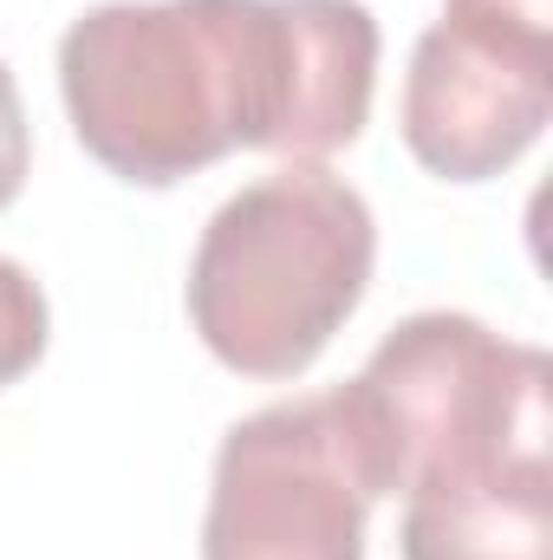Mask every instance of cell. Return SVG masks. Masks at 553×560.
I'll return each mask as SVG.
<instances>
[{
  "instance_id": "cell-7",
  "label": "cell",
  "mask_w": 553,
  "mask_h": 560,
  "mask_svg": "<svg viewBox=\"0 0 553 560\" xmlns=\"http://www.w3.org/2000/svg\"><path fill=\"white\" fill-rule=\"evenodd\" d=\"M46 339H52V306H46L39 280L0 255V392L20 385L46 359Z\"/></svg>"
},
{
  "instance_id": "cell-5",
  "label": "cell",
  "mask_w": 553,
  "mask_h": 560,
  "mask_svg": "<svg viewBox=\"0 0 553 560\" xmlns=\"http://www.w3.org/2000/svg\"><path fill=\"white\" fill-rule=\"evenodd\" d=\"M372 509L332 398H286L222 436L202 560H365Z\"/></svg>"
},
{
  "instance_id": "cell-2",
  "label": "cell",
  "mask_w": 553,
  "mask_h": 560,
  "mask_svg": "<svg viewBox=\"0 0 553 560\" xmlns=\"http://www.w3.org/2000/svg\"><path fill=\"white\" fill-rule=\"evenodd\" d=\"M372 261V202L326 163H280L209 215L189 261V326L242 378H299L358 313Z\"/></svg>"
},
{
  "instance_id": "cell-4",
  "label": "cell",
  "mask_w": 553,
  "mask_h": 560,
  "mask_svg": "<svg viewBox=\"0 0 553 560\" xmlns=\"http://www.w3.org/2000/svg\"><path fill=\"white\" fill-rule=\"evenodd\" d=\"M553 118V0H443L416 39L398 131L443 183L515 170Z\"/></svg>"
},
{
  "instance_id": "cell-3",
  "label": "cell",
  "mask_w": 553,
  "mask_h": 560,
  "mask_svg": "<svg viewBox=\"0 0 553 560\" xmlns=\"http://www.w3.org/2000/svg\"><path fill=\"white\" fill-rule=\"evenodd\" d=\"M548 385L553 365L541 346L443 306L391 326L365 372L326 398L365 495L385 502L430 482L548 469Z\"/></svg>"
},
{
  "instance_id": "cell-6",
  "label": "cell",
  "mask_w": 553,
  "mask_h": 560,
  "mask_svg": "<svg viewBox=\"0 0 553 560\" xmlns=\"http://www.w3.org/2000/svg\"><path fill=\"white\" fill-rule=\"evenodd\" d=\"M404 560H553V469H502L404 495Z\"/></svg>"
},
{
  "instance_id": "cell-8",
  "label": "cell",
  "mask_w": 553,
  "mask_h": 560,
  "mask_svg": "<svg viewBox=\"0 0 553 560\" xmlns=\"http://www.w3.org/2000/svg\"><path fill=\"white\" fill-rule=\"evenodd\" d=\"M26 170H33V131H26V105H20V85L0 59V209L26 189Z\"/></svg>"
},
{
  "instance_id": "cell-1",
  "label": "cell",
  "mask_w": 553,
  "mask_h": 560,
  "mask_svg": "<svg viewBox=\"0 0 553 560\" xmlns=\"http://www.w3.org/2000/svg\"><path fill=\"white\" fill-rule=\"evenodd\" d=\"M378 85L365 0H105L59 39L72 138L118 183L169 189L235 150L319 163Z\"/></svg>"
}]
</instances>
